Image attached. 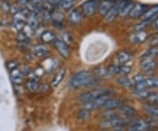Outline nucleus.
Listing matches in <instances>:
<instances>
[{
	"mask_svg": "<svg viewBox=\"0 0 158 131\" xmlns=\"http://www.w3.org/2000/svg\"><path fill=\"white\" fill-rule=\"evenodd\" d=\"M98 81L96 76L89 71L83 70L74 74L68 83L70 89H79L86 86H92L96 85Z\"/></svg>",
	"mask_w": 158,
	"mask_h": 131,
	"instance_id": "1",
	"label": "nucleus"
},
{
	"mask_svg": "<svg viewBox=\"0 0 158 131\" xmlns=\"http://www.w3.org/2000/svg\"><path fill=\"white\" fill-rule=\"evenodd\" d=\"M114 93H115V91L111 88H98V89H94V90L85 91L84 93H82L79 96V100L85 104V103L91 101V100L95 99L97 98L101 97V96H110L111 97Z\"/></svg>",
	"mask_w": 158,
	"mask_h": 131,
	"instance_id": "2",
	"label": "nucleus"
},
{
	"mask_svg": "<svg viewBox=\"0 0 158 131\" xmlns=\"http://www.w3.org/2000/svg\"><path fill=\"white\" fill-rule=\"evenodd\" d=\"M157 122L155 119L141 118L132 121L127 128V131H149L156 126Z\"/></svg>",
	"mask_w": 158,
	"mask_h": 131,
	"instance_id": "3",
	"label": "nucleus"
},
{
	"mask_svg": "<svg viewBox=\"0 0 158 131\" xmlns=\"http://www.w3.org/2000/svg\"><path fill=\"white\" fill-rule=\"evenodd\" d=\"M131 123L130 119L123 117H113L110 119H105L101 122V127L104 129L116 128V127H125Z\"/></svg>",
	"mask_w": 158,
	"mask_h": 131,
	"instance_id": "4",
	"label": "nucleus"
},
{
	"mask_svg": "<svg viewBox=\"0 0 158 131\" xmlns=\"http://www.w3.org/2000/svg\"><path fill=\"white\" fill-rule=\"evenodd\" d=\"M110 96H101V97H98L89 101V102L85 103L84 105V108L88 110L89 112L90 111H93V110H96V109L99 108H103V106L105 105V103L107 101V99H110Z\"/></svg>",
	"mask_w": 158,
	"mask_h": 131,
	"instance_id": "5",
	"label": "nucleus"
},
{
	"mask_svg": "<svg viewBox=\"0 0 158 131\" xmlns=\"http://www.w3.org/2000/svg\"><path fill=\"white\" fill-rule=\"evenodd\" d=\"M99 0H88L83 5V12L85 16L90 17L96 12L98 7L99 6Z\"/></svg>",
	"mask_w": 158,
	"mask_h": 131,
	"instance_id": "6",
	"label": "nucleus"
},
{
	"mask_svg": "<svg viewBox=\"0 0 158 131\" xmlns=\"http://www.w3.org/2000/svg\"><path fill=\"white\" fill-rule=\"evenodd\" d=\"M108 70L112 75H121V76H127L129 74L131 71V68L127 65L125 64H120V65H115L112 64L109 66Z\"/></svg>",
	"mask_w": 158,
	"mask_h": 131,
	"instance_id": "7",
	"label": "nucleus"
},
{
	"mask_svg": "<svg viewBox=\"0 0 158 131\" xmlns=\"http://www.w3.org/2000/svg\"><path fill=\"white\" fill-rule=\"evenodd\" d=\"M118 6H119V12L118 15L121 17H125L128 15L131 10L134 7V3L129 0H118Z\"/></svg>",
	"mask_w": 158,
	"mask_h": 131,
	"instance_id": "8",
	"label": "nucleus"
},
{
	"mask_svg": "<svg viewBox=\"0 0 158 131\" xmlns=\"http://www.w3.org/2000/svg\"><path fill=\"white\" fill-rule=\"evenodd\" d=\"M148 37V32L142 30V31H137L136 33L132 34L129 36V40L132 43L135 44H138V43H141L143 41L147 40Z\"/></svg>",
	"mask_w": 158,
	"mask_h": 131,
	"instance_id": "9",
	"label": "nucleus"
},
{
	"mask_svg": "<svg viewBox=\"0 0 158 131\" xmlns=\"http://www.w3.org/2000/svg\"><path fill=\"white\" fill-rule=\"evenodd\" d=\"M132 82H133V87L135 88V90L148 88L147 84H146V78L141 74L135 75L132 80Z\"/></svg>",
	"mask_w": 158,
	"mask_h": 131,
	"instance_id": "10",
	"label": "nucleus"
},
{
	"mask_svg": "<svg viewBox=\"0 0 158 131\" xmlns=\"http://www.w3.org/2000/svg\"><path fill=\"white\" fill-rule=\"evenodd\" d=\"M54 43H55L56 49L62 57H63L64 58H68L69 57V49L68 45L65 42H63L60 39H56Z\"/></svg>",
	"mask_w": 158,
	"mask_h": 131,
	"instance_id": "11",
	"label": "nucleus"
},
{
	"mask_svg": "<svg viewBox=\"0 0 158 131\" xmlns=\"http://www.w3.org/2000/svg\"><path fill=\"white\" fill-rule=\"evenodd\" d=\"M156 65H157V62L156 61V59H151V58L141 59V67L146 72L152 71L153 70L156 69Z\"/></svg>",
	"mask_w": 158,
	"mask_h": 131,
	"instance_id": "12",
	"label": "nucleus"
},
{
	"mask_svg": "<svg viewBox=\"0 0 158 131\" xmlns=\"http://www.w3.org/2000/svg\"><path fill=\"white\" fill-rule=\"evenodd\" d=\"M148 6L141 4H136L134 6L133 9L131 10L129 13V16L131 18H139L142 16L145 11H147Z\"/></svg>",
	"mask_w": 158,
	"mask_h": 131,
	"instance_id": "13",
	"label": "nucleus"
},
{
	"mask_svg": "<svg viewBox=\"0 0 158 131\" xmlns=\"http://www.w3.org/2000/svg\"><path fill=\"white\" fill-rule=\"evenodd\" d=\"M143 110L152 119H158V104L148 103L143 106Z\"/></svg>",
	"mask_w": 158,
	"mask_h": 131,
	"instance_id": "14",
	"label": "nucleus"
},
{
	"mask_svg": "<svg viewBox=\"0 0 158 131\" xmlns=\"http://www.w3.org/2000/svg\"><path fill=\"white\" fill-rule=\"evenodd\" d=\"M118 12H119V6H118V2H117V3H114L113 7L110 9V11H108L107 14L105 16L106 17L105 20L108 23L113 22L118 15Z\"/></svg>",
	"mask_w": 158,
	"mask_h": 131,
	"instance_id": "15",
	"label": "nucleus"
},
{
	"mask_svg": "<svg viewBox=\"0 0 158 131\" xmlns=\"http://www.w3.org/2000/svg\"><path fill=\"white\" fill-rule=\"evenodd\" d=\"M114 5V0H104L99 4L98 6V12L102 16H106L110 9Z\"/></svg>",
	"mask_w": 158,
	"mask_h": 131,
	"instance_id": "16",
	"label": "nucleus"
},
{
	"mask_svg": "<svg viewBox=\"0 0 158 131\" xmlns=\"http://www.w3.org/2000/svg\"><path fill=\"white\" fill-rule=\"evenodd\" d=\"M121 106H123V102L120 99L110 98L109 99H107V101L105 103V105L103 106V108L106 109V110H114V109L120 108Z\"/></svg>",
	"mask_w": 158,
	"mask_h": 131,
	"instance_id": "17",
	"label": "nucleus"
},
{
	"mask_svg": "<svg viewBox=\"0 0 158 131\" xmlns=\"http://www.w3.org/2000/svg\"><path fill=\"white\" fill-rule=\"evenodd\" d=\"M10 78H11V82L15 85H20L23 82V76L22 72L20 70V69H15L13 70H11V73H10Z\"/></svg>",
	"mask_w": 158,
	"mask_h": 131,
	"instance_id": "18",
	"label": "nucleus"
},
{
	"mask_svg": "<svg viewBox=\"0 0 158 131\" xmlns=\"http://www.w3.org/2000/svg\"><path fill=\"white\" fill-rule=\"evenodd\" d=\"M133 57L132 53L127 50H122V51L118 52L117 55V59L119 64H125L126 63L129 62L131 58Z\"/></svg>",
	"mask_w": 158,
	"mask_h": 131,
	"instance_id": "19",
	"label": "nucleus"
},
{
	"mask_svg": "<svg viewBox=\"0 0 158 131\" xmlns=\"http://www.w3.org/2000/svg\"><path fill=\"white\" fill-rule=\"evenodd\" d=\"M154 93V91L149 90L148 88L146 89H140V90H135L134 91V95L138 99H148Z\"/></svg>",
	"mask_w": 158,
	"mask_h": 131,
	"instance_id": "20",
	"label": "nucleus"
},
{
	"mask_svg": "<svg viewBox=\"0 0 158 131\" xmlns=\"http://www.w3.org/2000/svg\"><path fill=\"white\" fill-rule=\"evenodd\" d=\"M33 53L37 57H44L48 55V49L46 46L40 44V45L34 46L33 48Z\"/></svg>",
	"mask_w": 158,
	"mask_h": 131,
	"instance_id": "21",
	"label": "nucleus"
},
{
	"mask_svg": "<svg viewBox=\"0 0 158 131\" xmlns=\"http://www.w3.org/2000/svg\"><path fill=\"white\" fill-rule=\"evenodd\" d=\"M69 21L74 24V25H78L81 23L83 18H82V14L78 10H73V11H70L69 13Z\"/></svg>",
	"mask_w": 158,
	"mask_h": 131,
	"instance_id": "22",
	"label": "nucleus"
},
{
	"mask_svg": "<svg viewBox=\"0 0 158 131\" xmlns=\"http://www.w3.org/2000/svg\"><path fill=\"white\" fill-rule=\"evenodd\" d=\"M64 77H65V70L62 69L57 72L56 75L54 77L53 80L51 81V86L52 87H56V86H59L61 84V82L63 80V78H64Z\"/></svg>",
	"mask_w": 158,
	"mask_h": 131,
	"instance_id": "23",
	"label": "nucleus"
},
{
	"mask_svg": "<svg viewBox=\"0 0 158 131\" xmlns=\"http://www.w3.org/2000/svg\"><path fill=\"white\" fill-rule=\"evenodd\" d=\"M143 20H146V19H149L151 18H157L158 17V5L156 6H154L151 7L150 9H148L147 11H145V13L141 16Z\"/></svg>",
	"mask_w": 158,
	"mask_h": 131,
	"instance_id": "24",
	"label": "nucleus"
},
{
	"mask_svg": "<svg viewBox=\"0 0 158 131\" xmlns=\"http://www.w3.org/2000/svg\"><path fill=\"white\" fill-rule=\"evenodd\" d=\"M40 39L42 41H44L46 43H51V42H55V40H56V35L53 32L51 31H45L43 32L40 35Z\"/></svg>",
	"mask_w": 158,
	"mask_h": 131,
	"instance_id": "25",
	"label": "nucleus"
},
{
	"mask_svg": "<svg viewBox=\"0 0 158 131\" xmlns=\"http://www.w3.org/2000/svg\"><path fill=\"white\" fill-rule=\"evenodd\" d=\"M156 57H158V47H152L151 49H149L144 54H142L141 58V59H146V58L155 59Z\"/></svg>",
	"mask_w": 158,
	"mask_h": 131,
	"instance_id": "26",
	"label": "nucleus"
},
{
	"mask_svg": "<svg viewBox=\"0 0 158 131\" xmlns=\"http://www.w3.org/2000/svg\"><path fill=\"white\" fill-rule=\"evenodd\" d=\"M27 87L30 91H36L40 89V84L38 78H29L27 82Z\"/></svg>",
	"mask_w": 158,
	"mask_h": 131,
	"instance_id": "27",
	"label": "nucleus"
},
{
	"mask_svg": "<svg viewBox=\"0 0 158 131\" xmlns=\"http://www.w3.org/2000/svg\"><path fill=\"white\" fill-rule=\"evenodd\" d=\"M95 75L96 77H100V78H109L110 76H112L108 69L103 66H99L95 70Z\"/></svg>",
	"mask_w": 158,
	"mask_h": 131,
	"instance_id": "28",
	"label": "nucleus"
},
{
	"mask_svg": "<svg viewBox=\"0 0 158 131\" xmlns=\"http://www.w3.org/2000/svg\"><path fill=\"white\" fill-rule=\"evenodd\" d=\"M117 83H118V85L125 87V88H132L133 87L132 80H130L126 76H122V77L118 78V79H117Z\"/></svg>",
	"mask_w": 158,
	"mask_h": 131,
	"instance_id": "29",
	"label": "nucleus"
},
{
	"mask_svg": "<svg viewBox=\"0 0 158 131\" xmlns=\"http://www.w3.org/2000/svg\"><path fill=\"white\" fill-rule=\"evenodd\" d=\"M146 84L148 88H158V78H146Z\"/></svg>",
	"mask_w": 158,
	"mask_h": 131,
	"instance_id": "30",
	"label": "nucleus"
},
{
	"mask_svg": "<svg viewBox=\"0 0 158 131\" xmlns=\"http://www.w3.org/2000/svg\"><path fill=\"white\" fill-rule=\"evenodd\" d=\"M25 21H22V20H17V19H14L13 20V23H12V27L14 28L17 30L18 32H20L22 31L24 27H25Z\"/></svg>",
	"mask_w": 158,
	"mask_h": 131,
	"instance_id": "31",
	"label": "nucleus"
},
{
	"mask_svg": "<svg viewBox=\"0 0 158 131\" xmlns=\"http://www.w3.org/2000/svg\"><path fill=\"white\" fill-rule=\"evenodd\" d=\"M60 3L62 5V8L66 10H69L73 6L74 0H60Z\"/></svg>",
	"mask_w": 158,
	"mask_h": 131,
	"instance_id": "32",
	"label": "nucleus"
},
{
	"mask_svg": "<svg viewBox=\"0 0 158 131\" xmlns=\"http://www.w3.org/2000/svg\"><path fill=\"white\" fill-rule=\"evenodd\" d=\"M18 42H25V41H29V37L25 34L23 31L19 32L17 34Z\"/></svg>",
	"mask_w": 158,
	"mask_h": 131,
	"instance_id": "33",
	"label": "nucleus"
},
{
	"mask_svg": "<svg viewBox=\"0 0 158 131\" xmlns=\"http://www.w3.org/2000/svg\"><path fill=\"white\" fill-rule=\"evenodd\" d=\"M6 68L8 70H15V69L18 68V66H19V63H18L17 61H14V60H12V61H8L7 63H6Z\"/></svg>",
	"mask_w": 158,
	"mask_h": 131,
	"instance_id": "34",
	"label": "nucleus"
},
{
	"mask_svg": "<svg viewBox=\"0 0 158 131\" xmlns=\"http://www.w3.org/2000/svg\"><path fill=\"white\" fill-rule=\"evenodd\" d=\"M77 117H78V119H80V120H85V119H87L89 117V111L85 108L80 110L78 114H77Z\"/></svg>",
	"mask_w": 158,
	"mask_h": 131,
	"instance_id": "35",
	"label": "nucleus"
},
{
	"mask_svg": "<svg viewBox=\"0 0 158 131\" xmlns=\"http://www.w3.org/2000/svg\"><path fill=\"white\" fill-rule=\"evenodd\" d=\"M147 100L151 104H158V92H154Z\"/></svg>",
	"mask_w": 158,
	"mask_h": 131,
	"instance_id": "36",
	"label": "nucleus"
},
{
	"mask_svg": "<svg viewBox=\"0 0 158 131\" xmlns=\"http://www.w3.org/2000/svg\"><path fill=\"white\" fill-rule=\"evenodd\" d=\"M60 40H62L63 42H65V43L68 45V43H70V42L72 41V38H71V36L69 34L64 33V34H62V37H61Z\"/></svg>",
	"mask_w": 158,
	"mask_h": 131,
	"instance_id": "37",
	"label": "nucleus"
},
{
	"mask_svg": "<svg viewBox=\"0 0 158 131\" xmlns=\"http://www.w3.org/2000/svg\"><path fill=\"white\" fill-rule=\"evenodd\" d=\"M1 7H2V10L4 12H9L10 11V9H11V6H9V4L6 2V1H4L3 3H2V5H1Z\"/></svg>",
	"mask_w": 158,
	"mask_h": 131,
	"instance_id": "38",
	"label": "nucleus"
},
{
	"mask_svg": "<svg viewBox=\"0 0 158 131\" xmlns=\"http://www.w3.org/2000/svg\"><path fill=\"white\" fill-rule=\"evenodd\" d=\"M30 46L29 41H25V42H18V47L21 49H27Z\"/></svg>",
	"mask_w": 158,
	"mask_h": 131,
	"instance_id": "39",
	"label": "nucleus"
},
{
	"mask_svg": "<svg viewBox=\"0 0 158 131\" xmlns=\"http://www.w3.org/2000/svg\"><path fill=\"white\" fill-rule=\"evenodd\" d=\"M149 44H150V46H152V47H158V34H156L154 37H152V39L150 40Z\"/></svg>",
	"mask_w": 158,
	"mask_h": 131,
	"instance_id": "40",
	"label": "nucleus"
},
{
	"mask_svg": "<svg viewBox=\"0 0 158 131\" xmlns=\"http://www.w3.org/2000/svg\"><path fill=\"white\" fill-rule=\"evenodd\" d=\"M20 70H21V72H22L23 76H28V75L31 73L30 69H29L28 67H26V66L20 69Z\"/></svg>",
	"mask_w": 158,
	"mask_h": 131,
	"instance_id": "41",
	"label": "nucleus"
},
{
	"mask_svg": "<svg viewBox=\"0 0 158 131\" xmlns=\"http://www.w3.org/2000/svg\"><path fill=\"white\" fill-rule=\"evenodd\" d=\"M10 11H11V14H13V15H15V14H17L18 12H19V8H18L17 6H11V9H10Z\"/></svg>",
	"mask_w": 158,
	"mask_h": 131,
	"instance_id": "42",
	"label": "nucleus"
},
{
	"mask_svg": "<svg viewBox=\"0 0 158 131\" xmlns=\"http://www.w3.org/2000/svg\"><path fill=\"white\" fill-rule=\"evenodd\" d=\"M149 131H156V130H154V129H152V130H149Z\"/></svg>",
	"mask_w": 158,
	"mask_h": 131,
	"instance_id": "43",
	"label": "nucleus"
},
{
	"mask_svg": "<svg viewBox=\"0 0 158 131\" xmlns=\"http://www.w3.org/2000/svg\"><path fill=\"white\" fill-rule=\"evenodd\" d=\"M48 1H52V0H48Z\"/></svg>",
	"mask_w": 158,
	"mask_h": 131,
	"instance_id": "44",
	"label": "nucleus"
},
{
	"mask_svg": "<svg viewBox=\"0 0 158 131\" xmlns=\"http://www.w3.org/2000/svg\"><path fill=\"white\" fill-rule=\"evenodd\" d=\"M101 131H106V130H101Z\"/></svg>",
	"mask_w": 158,
	"mask_h": 131,
	"instance_id": "45",
	"label": "nucleus"
}]
</instances>
